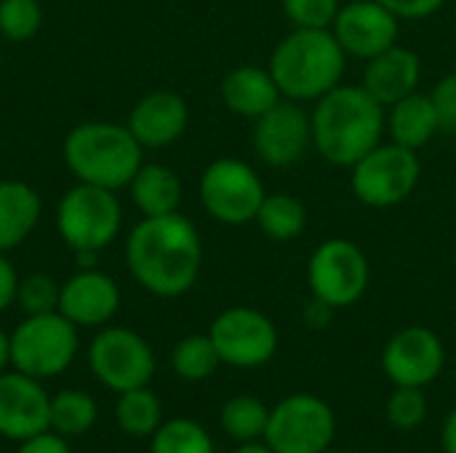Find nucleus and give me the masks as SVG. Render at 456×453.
<instances>
[{
    "label": "nucleus",
    "instance_id": "20e7f679",
    "mask_svg": "<svg viewBox=\"0 0 456 453\" xmlns=\"http://www.w3.org/2000/svg\"><path fill=\"white\" fill-rule=\"evenodd\" d=\"M347 53L331 29L294 27L273 51L267 69L273 72L283 99L318 101L342 83Z\"/></svg>",
    "mask_w": 456,
    "mask_h": 453
},
{
    "label": "nucleus",
    "instance_id": "72a5a7b5",
    "mask_svg": "<svg viewBox=\"0 0 456 453\" xmlns=\"http://www.w3.org/2000/svg\"><path fill=\"white\" fill-rule=\"evenodd\" d=\"M430 101L436 107L441 133L456 136V72L438 80V85L430 91Z\"/></svg>",
    "mask_w": 456,
    "mask_h": 453
},
{
    "label": "nucleus",
    "instance_id": "cd10ccee",
    "mask_svg": "<svg viewBox=\"0 0 456 453\" xmlns=\"http://www.w3.org/2000/svg\"><path fill=\"white\" fill-rule=\"evenodd\" d=\"M219 352L208 334L184 336L171 352V368L184 382H203L219 368Z\"/></svg>",
    "mask_w": 456,
    "mask_h": 453
},
{
    "label": "nucleus",
    "instance_id": "393cba45",
    "mask_svg": "<svg viewBox=\"0 0 456 453\" xmlns=\"http://www.w3.org/2000/svg\"><path fill=\"white\" fill-rule=\"evenodd\" d=\"M115 419L126 435L147 438V435H155V430L163 425V409H160L158 395L150 387H136V390L120 392V400L115 406Z\"/></svg>",
    "mask_w": 456,
    "mask_h": 453
},
{
    "label": "nucleus",
    "instance_id": "7c9ffc66",
    "mask_svg": "<svg viewBox=\"0 0 456 453\" xmlns=\"http://www.w3.org/2000/svg\"><path fill=\"white\" fill-rule=\"evenodd\" d=\"M59 296H61V286L51 275L32 272L19 280L16 304L24 310V315H45V312H59Z\"/></svg>",
    "mask_w": 456,
    "mask_h": 453
},
{
    "label": "nucleus",
    "instance_id": "4468645a",
    "mask_svg": "<svg viewBox=\"0 0 456 453\" xmlns=\"http://www.w3.org/2000/svg\"><path fill=\"white\" fill-rule=\"evenodd\" d=\"M313 147V123L302 101L281 99L270 112L254 120V152L273 168H289Z\"/></svg>",
    "mask_w": 456,
    "mask_h": 453
},
{
    "label": "nucleus",
    "instance_id": "1a4fd4ad",
    "mask_svg": "<svg viewBox=\"0 0 456 453\" xmlns=\"http://www.w3.org/2000/svg\"><path fill=\"white\" fill-rule=\"evenodd\" d=\"M198 192L206 214L227 227L254 222L267 195L259 174L238 158H219L208 163L200 174Z\"/></svg>",
    "mask_w": 456,
    "mask_h": 453
},
{
    "label": "nucleus",
    "instance_id": "9d476101",
    "mask_svg": "<svg viewBox=\"0 0 456 453\" xmlns=\"http://www.w3.org/2000/svg\"><path fill=\"white\" fill-rule=\"evenodd\" d=\"M337 435V417L318 395H289L270 409L265 441L275 453H323Z\"/></svg>",
    "mask_w": 456,
    "mask_h": 453
},
{
    "label": "nucleus",
    "instance_id": "a19ab883",
    "mask_svg": "<svg viewBox=\"0 0 456 453\" xmlns=\"http://www.w3.org/2000/svg\"><path fill=\"white\" fill-rule=\"evenodd\" d=\"M323 453H350V451H331V449H329V451H323Z\"/></svg>",
    "mask_w": 456,
    "mask_h": 453
},
{
    "label": "nucleus",
    "instance_id": "c9c22d12",
    "mask_svg": "<svg viewBox=\"0 0 456 453\" xmlns=\"http://www.w3.org/2000/svg\"><path fill=\"white\" fill-rule=\"evenodd\" d=\"M19 272L13 267V262L0 251V312L8 310L11 304H16V294H19Z\"/></svg>",
    "mask_w": 456,
    "mask_h": 453
},
{
    "label": "nucleus",
    "instance_id": "4c0bfd02",
    "mask_svg": "<svg viewBox=\"0 0 456 453\" xmlns=\"http://www.w3.org/2000/svg\"><path fill=\"white\" fill-rule=\"evenodd\" d=\"M441 441H444V451L456 453V409L446 417V422H444Z\"/></svg>",
    "mask_w": 456,
    "mask_h": 453
},
{
    "label": "nucleus",
    "instance_id": "6ab92c4d",
    "mask_svg": "<svg viewBox=\"0 0 456 453\" xmlns=\"http://www.w3.org/2000/svg\"><path fill=\"white\" fill-rule=\"evenodd\" d=\"M422 80V59L403 45H390L382 53L366 59L361 85L387 109L403 96L414 93Z\"/></svg>",
    "mask_w": 456,
    "mask_h": 453
},
{
    "label": "nucleus",
    "instance_id": "ea45409f",
    "mask_svg": "<svg viewBox=\"0 0 456 453\" xmlns=\"http://www.w3.org/2000/svg\"><path fill=\"white\" fill-rule=\"evenodd\" d=\"M235 453H275L267 443H240V449Z\"/></svg>",
    "mask_w": 456,
    "mask_h": 453
},
{
    "label": "nucleus",
    "instance_id": "7ed1b4c3",
    "mask_svg": "<svg viewBox=\"0 0 456 453\" xmlns=\"http://www.w3.org/2000/svg\"><path fill=\"white\" fill-rule=\"evenodd\" d=\"M61 158L67 171L80 184L104 190H126L144 163V147L134 139L128 125L110 120H88L64 136Z\"/></svg>",
    "mask_w": 456,
    "mask_h": 453
},
{
    "label": "nucleus",
    "instance_id": "bb28decb",
    "mask_svg": "<svg viewBox=\"0 0 456 453\" xmlns=\"http://www.w3.org/2000/svg\"><path fill=\"white\" fill-rule=\"evenodd\" d=\"M94 422H96V403L91 395L80 390H61L59 395L51 398L48 425L61 438L83 435L94 427Z\"/></svg>",
    "mask_w": 456,
    "mask_h": 453
},
{
    "label": "nucleus",
    "instance_id": "f257e3e1",
    "mask_svg": "<svg viewBox=\"0 0 456 453\" xmlns=\"http://www.w3.org/2000/svg\"><path fill=\"white\" fill-rule=\"evenodd\" d=\"M126 264L144 291L160 299H176L198 283L203 243L195 224L179 211L142 216L126 238Z\"/></svg>",
    "mask_w": 456,
    "mask_h": 453
},
{
    "label": "nucleus",
    "instance_id": "f704fd0d",
    "mask_svg": "<svg viewBox=\"0 0 456 453\" xmlns=\"http://www.w3.org/2000/svg\"><path fill=\"white\" fill-rule=\"evenodd\" d=\"M398 19H428L433 16L446 0H377Z\"/></svg>",
    "mask_w": 456,
    "mask_h": 453
},
{
    "label": "nucleus",
    "instance_id": "0eeeda50",
    "mask_svg": "<svg viewBox=\"0 0 456 453\" xmlns=\"http://www.w3.org/2000/svg\"><path fill=\"white\" fill-rule=\"evenodd\" d=\"M350 184L355 198L369 208H393L409 200L419 184L422 163L414 150L395 142L377 144L355 166H350Z\"/></svg>",
    "mask_w": 456,
    "mask_h": 453
},
{
    "label": "nucleus",
    "instance_id": "dca6fc26",
    "mask_svg": "<svg viewBox=\"0 0 456 453\" xmlns=\"http://www.w3.org/2000/svg\"><path fill=\"white\" fill-rule=\"evenodd\" d=\"M51 398L40 387V379L21 371L0 374V435L8 441H29L48 425Z\"/></svg>",
    "mask_w": 456,
    "mask_h": 453
},
{
    "label": "nucleus",
    "instance_id": "9b49d317",
    "mask_svg": "<svg viewBox=\"0 0 456 453\" xmlns=\"http://www.w3.org/2000/svg\"><path fill=\"white\" fill-rule=\"evenodd\" d=\"M88 363L94 376L115 392L147 387L155 374L152 347L144 336L123 326L102 328L94 336L88 347Z\"/></svg>",
    "mask_w": 456,
    "mask_h": 453
},
{
    "label": "nucleus",
    "instance_id": "2f4dec72",
    "mask_svg": "<svg viewBox=\"0 0 456 453\" xmlns=\"http://www.w3.org/2000/svg\"><path fill=\"white\" fill-rule=\"evenodd\" d=\"M428 419V398L422 387H395L387 400V422L395 430H417Z\"/></svg>",
    "mask_w": 456,
    "mask_h": 453
},
{
    "label": "nucleus",
    "instance_id": "58836bf2",
    "mask_svg": "<svg viewBox=\"0 0 456 453\" xmlns=\"http://www.w3.org/2000/svg\"><path fill=\"white\" fill-rule=\"evenodd\" d=\"M8 363H11V336L0 328V374L5 371Z\"/></svg>",
    "mask_w": 456,
    "mask_h": 453
},
{
    "label": "nucleus",
    "instance_id": "5701e85b",
    "mask_svg": "<svg viewBox=\"0 0 456 453\" xmlns=\"http://www.w3.org/2000/svg\"><path fill=\"white\" fill-rule=\"evenodd\" d=\"M128 192L142 216L176 214L182 203V182L174 168L163 163H142L128 184Z\"/></svg>",
    "mask_w": 456,
    "mask_h": 453
},
{
    "label": "nucleus",
    "instance_id": "39448f33",
    "mask_svg": "<svg viewBox=\"0 0 456 453\" xmlns=\"http://www.w3.org/2000/svg\"><path fill=\"white\" fill-rule=\"evenodd\" d=\"M120 227L123 206L112 190L77 182L61 195L56 206L59 238L77 254L80 262L110 248L120 235Z\"/></svg>",
    "mask_w": 456,
    "mask_h": 453
},
{
    "label": "nucleus",
    "instance_id": "c756f323",
    "mask_svg": "<svg viewBox=\"0 0 456 453\" xmlns=\"http://www.w3.org/2000/svg\"><path fill=\"white\" fill-rule=\"evenodd\" d=\"M43 27V8L37 0H0V37L8 43H27Z\"/></svg>",
    "mask_w": 456,
    "mask_h": 453
},
{
    "label": "nucleus",
    "instance_id": "412c9836",
    "mask_svg": "<svg viewBox=\"0 0 456 453\" xmlns=\"http://www.w3.org/2000/svg\"><path fill=\"white\" fill-rule=\"evenodd\" d=\"M40 195L19 179H0V251L19 248L40 222Z\"/></svg>",
    "mask_w": 456,
    "mask_h": 453
},
{
    "label": "nucleus",
    "instance_id": "2eb2a0df",
    "mask_svg": "<svg viewBox=\"0 0 456 453\" xmlns=\"http://www.w3.org/2000/svg\"><path fill=\"white\" fill-rule=\"evenodd\" d=\"M398 16L377 0H353L339 8L331 32L342 51L355 59H371L398 43Z\"/></svg>",
    "mask_w": 456,
    "mask_h": 453
},
{
    "label": "nucleus",
    "instance_id": "473e14b6",
    "mask_svg": "<svg viewBox=\"0 0 456 453\" xmlns=\"http://www.w3.org/2000/svg\"><path fill=\"white\" fill-rule=\"evenodd\" d=\"M286 19L302 29H331L342 0H281Z\"/></svg>",
    "mask_w": 456,
    "mask_h": 453
},
{
    "label": "nucleus",
    "instance_id": "4be33fe9",
    "mask_svg": "<svg viewBox=\"0 0 456 453\" xmlns=\"http://www.w3.org/2000/svg\"><path fill=\"white\" fill-rule=\"evenodd\" d=\"M385 131L390 133V142L406 147V150H422L433 142L438 128V115L430 101V93H409L401 101L390 104L385 109Z\"/></svg>",
    "mask_w": 456,
    "mask_h": 453
},
{
    "label": "nucleus",
    "instance_id": "423d86ee",
    "mask_svg": "<svg viewBox=\"0 0 456 453\" xmlns=\"http://www.w3.org/2000/svg\"><path fill=\"white\" fill-rule=\"evenodd\" d=\"M77 355V326L61 312L27 315L11 334V366L35 379H51Z\"/></svg>",
    "mask_w": 456,
    "mask_h": 453
},
{
    "label": "nucleus",
    "instance_id": "b1692460",
    "mask_svg": "<svg viewBox=\"0 0 456 453\" xmlns=\"http://www.w3.org/2000/svg\"><path fill=\"white\" fill-rule=\"evenodd\" d=\"M254 222L270 240L289 243L307 230V208L299 198L289 192H270L265 195Z\"/></svg>",
    "mask_w": 456,
    "mask_h": 453
},
{
    "label": "nucleus",
    "instance_id": "e433bc0d",
    "mask_svg": "<svg viewBox=\"0 0 456 453\" xmlns=\"http://www.w3.org/2000/svg\"><path fill=\"white\" fill-rule=\"evenodd\" d=\"M16 453H72L69 451V446L61 441V435L59 433H40V435H35V438H29V441H21V446H19V451Z\"/></svg>",
    "mask_w": 456,
    "mask_h": 453
},
{
    "label": "nucleus",
    "instance_id": "a878e982",
    "mask_svg": "<svg viewBox=\"0 0 456 453\" xmlns=\"http://www.w3.org/2000/svg\"><path fill=\"white\" fill-rule=\"evenodd\" d=\"M222 430L238 443H256L267 433L270 409L254 395H235L222 406Z\"/></svg>",
    "mask_w": 456,
    "mask_h": 453
},
{
    "label": "nucleus",
    "instance_id": "6e6552de",
    "mask_svg": "<svg viewBox=\"0 0 456 453\" xmlns=\"http://www.w3.org/2000/svg\"><path fill=\"white\" fill-rule=\"evenodd\" d=\"M307 283L318 304L329 310L353 307L371 283L366 254L347 238L323 240L307 264Z\"/></svg>",
    "mask_w": 456,
    "mask_h": 453
},
{
    "label": "nucleus",
    "instance_id": "aec40b11",
    "mask_svg": "<svg viewBox=\"0 0 456 453\" xmlns=\"http://www.w3.org/2000/svg\"><path fill=\"white\" fill-rule=\"evenodd\" d=\"M222 101L232 115L256 120L265 112H270L281 99V88L270 69L256 64H240L230 69L222 80Z\"/></svg>",
    "mask_w": 456,
    "mask_h": 453
},
{
    "label": "nucleus",
    "instance_id": "ddd939ff",
    "mask_svg": "<svg viewBox=\"0 0 456 453\" xmlns=\"http://www.w3.org/2000/svg\"><path fill=\"white\" fill-rule=\"evenodd\" d=\"M446 350L441 336L428 326H409L393 334L382 350V371L395 387H428L441 376Z\"/></svg>",
    "mask_w": 456,
    "mask_h": 453
},
{
    "label": "nucleus",
    "instance_id": "79ce46f5",
    "mask_svg": "<svg viewBox=\"0 0 456 453\" xmlns=\"http://www.w3.org/2000/svg\"><path fill=\"white\" fill-rule=\"evenodd\" d=\"M0 64H3V48H0Z\"/></svg>",
    "mask_w": 456,
    "mask_h": 453
},
{
    "label": "nucleus",
    "instance_id": "f03ea898",
    "mask_svg": "<svg viewBox=\"0 0 456 453\" xmlns=\"http://www.w3.org/2000/svg\"><path fill=\"white\" fill-rule=\"evenodd\" d=\"M313 147L334 166H355L385 133V107L363 88L339 83L310 112Z\"/></svg>",
    "mask_w": 456,
    "mask_h": 453
},
{
    "label": "nucleus",
    "instance_id": "a211bd4d",
    "mask_svg": "<svg viewBox=\"0 0 456 453\" xmlns=\"http://www.w3.org/2000/svg\"><path fill=\"white\" fill-rule=\"evenodd\" d=\"M126 125L144 150H160L184 136L190 125V107L176 91L158 88L131 107Z\"/></svg>",
    "mask_w": 456,
    "mask_h": 453
},
{
    "label": "nucleus",
    "instance_id": "c85d7f7f",
    "mask_svg": "<svg viewBox=\"0 0 456 453\" xmlns=\"http://www.w3.org/2000/svg\"><path fill=\"white\" fill-rule=\"evenodd\" d=\"M150 453H214V441L192 419H168L155 430Z\"/></svg>",
    "mask_w": 456,
    "mask_h": 453
},
{
    "label": "nucleus",
    "instance_id": "f8f14e48",
    "mask_svg": "<svg viewBox=\"0 0 456 453\" xmlns=\"http://www.w3.org/2000/svg\"><path fill=\"white\" fill-rule=\"evenodd\" d=\"M219 360L232 368H259L278 350L275 323L254 307H230L211 323L208 331Z\"/></svg>",
    "mask_w": 456,
    "mask_h": 453
},
{
    "label": "nucleus",
    "instance_id": "f3484780",
    "mask_svg": "<svg viewBox=\"0 0 456 453\" xmlns=\"http://www.w3.org/2000/svg\"><path fill=\"white\" fill-rule=\"evenodd\" d=\"M120 307V288L112 275L83 267L61 283L59 312L77 328H99L115 318Z\"/></svg>",
    "mask_w": 456,
    "mask_h": 453
}]
</instances>
